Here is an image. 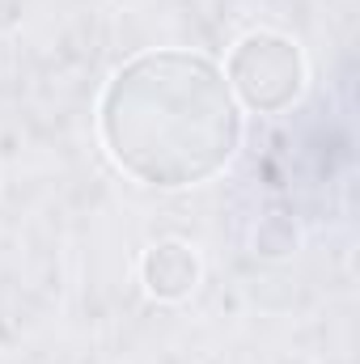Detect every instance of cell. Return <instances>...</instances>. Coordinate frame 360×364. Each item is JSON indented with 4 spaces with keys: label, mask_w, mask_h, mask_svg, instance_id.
<instances>
[{
    "label": "cell",
    "mask_w": 360,
    "mask_h": 364,
    "mask_svg": "<svg viewBox=\"0 0 360 364\" xmlns=\"http://www.w3.org/2000/svg\"><path fill=\"white\" fill-rule=\"evenodd\" d=\"M238 106L225 77L186 51L132 60L102 97L110 157L153 186L212 178L238 149Z\"/></svg>",
    "instance_id": "obj_1"
},
{
    "label": "cell",
    "mask_w": 360,
    "mask_h": 364,
    "mask_svg": "<svg viewBox=\"0 0 360 364\" xmlns=\"http://www.w3.org/2000/svg\"><path fill=\"white\" fill-rule=\"evenodd\" d=\"M229 77L250 106L280 110L301 90V55L280 34H250L238 43V51L229 60Z\"/></svg>",
    "instance_id": "obj_2"
},
{
    "label": "cell",
    "mask_w": 360,
    "mask_h": 364,
    "mask_svg": "<svg viewBox=\"0 0 360 364\" xmlns=\"http://www.w3.org/2000/svg\"><path fill=\"white\" fill-rule=\"evenodd\" d=\"M195 255L179 246V242H166V246H153V255L144 259V284L149 292L157 296H182L195 288Z\"/></svg>",
    "instance_id": "obj_3"
}]
</instances>
